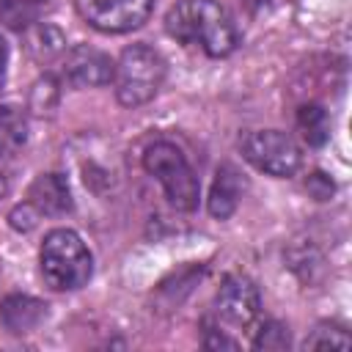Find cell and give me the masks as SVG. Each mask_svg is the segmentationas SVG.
<instances>
[{
	"label": "cell",
	"mask_w": 352,
	"mask_h": 352,
	"mask_svg": "<svg viewBox=\"0 0 352 352\" xmlns=\"http://www.w3.org/2000/svg\"><path fill=\"white\" fill-rule=\"evenodd\" d=\"M66 47V38L52 25H33L28 30V50L36 60H50Z\"/></svg>",
	"instance_id": "obj_14"
},
{
	"label": "cell",
	"mask_w": 352,
	"mask_h": 352,
	"mask_svg": "<svg viewBox=\"0 0 352 352\" xmlns=\"http://www.w3.org/2000/svg\"><path fill=\"white\" fill-rule=\"evenodd\" d=\"M308 190H311V195H314L316 201H324V198H330V192H333V182H330L324 173H314V176L308 179Z\"/></svg>",
	"instance_id": "obj_19"
},
{
	"label": "cell",
	"mask_w": 352,
	"mask_h": 352,
	"mask_svg": "<svg viewBox=\"0 0 352 352\" xmlns=\"http://www.w3.org/2000/svg\"><path fill=\"white\" fill-rule=\"evenodd\" d=\"M38 270L50 289L74 292L91 280L94 258L85 242L72 228H52L38 250Z\"/></svg>",
	"instance_id": "obj_2"
},
{
	"label": "cell",
	"mask_w": 352,
	"mask_h": 352,
	"mask_svg": "<svg viewBox=\"0 0 352 352\" xmlns=\"http://www.w3.org/2000/svg\"><path fill=\"white\" fill-rule=\"evenodd\" d=\"M6 190H8V184H6V176H3V173H0V198H3V195H6Z\"/></svg>",
	"instance_id": "obj_21"
},
{
	"label": "cell",
	"mask_w": 352,
	"mask_h": 352,
	"mask_svg": "<svg viewBox=\"0 0 352 352\" xmlns=\"http://www.w3.org/2000/svg\"><path fill=\"white\" fill-rule=\"evenodd\" d=\"M289 330L280 322H264L253 338V349H286Z\"/></svg>",
	"instance_id": "obj_17"
},
{
	"label": "cell",
	"mask_w": 352,
	"mask_h": 352,
	"mask_svg": "<svg viewBox=\"0 0 352 352\" xmlns=\"http://www.w3.org/2000/svg\"><path fill=\"white\" fill-rule=\"evenodd\" d=\"M242 190H245V179L239 176V170L234 165H220L212 182V192H209V214L217 220L231 217L239 206Z\"/></svg>",
	"instance_id": "obj_11"
},
{
	"label": "cell",
	"mask_w": 352,
	"mask_h": 352,
	"mask_svg": "<svg viewBox=\"0 0 352 352\" xmlns=\"http://www.w3.org/2000/svg\"><path fill=\"white\" fill-rule=\"evenodd\" d=\"M261 314V294L248 275H228L214 294V316L231 327H248Z\"/></svg>",
	"instance_id": "obj_7"
},
{
	"label": "cell",
	"mask_w": 352,
	"mask_h": 352,
	"mask_svg": "<svg viewBox=\"0 0 352 352\" xmlns=\"http://www.w3.org/2000/svg\"><path fill=\"white\" fill-rule=\"evenodd\" d=\"M44 6H47V0H0V16L11 28L22 30L36 22V16L41 14Z\"/></svg>",
	"instance_id": "obj_15"
},
{
	"label": "cell",
	"mask_w": 352,
	"mask_h": 352,
	"mask_svg": "<svg viewBox=\"0 0 352 352\" xmlns=\"http://www.w3.org/2000/svg\"><path fill=\"white\" fill-rule=\"evenodd\" d=\"M297 126L308 146H324L330 138V118L322 104H302L297 110Z\"/></svg>",
	"instance_id": "obj_13"
},
{
	"label": "cell",
	"mask_w": 352,
	"mask_h": 352,
	"mask_svg": "<svg viewBox=\"0 0 352 352\" xmlns=\"http://www.w3.org/2000/svg\"><path fill=\"white\" fill-rule=\"evenodd\" d=\"M116 74V63L107 52L91 47V44H77L66 52L63 60V77L74 88H99L107 85Z\"/></svg>",
	"instance_id": "obj_8"
},
{
	"label": "cell",
	"mask_w": 352,
	"mask_h": 352,
	"mask_svg": "<svg viewBox=\"0 0 352 352\" xmlns=\"http://www.w3.org/2000/svg\"><path fill=\"white\" fill-rule=\"evenodd\" d=\"M6 58H8V44H6V38L0 36V82H3V66H6Z\"/></svg>",
	"instance_id": "obj_20"
},
{
	"label": "cell",
	"mask_w": 352,
	"mask_h": 352,
	"mask_svg": "<svg viewBox=\"0 0 352 352\" xmlns=\"http://www.w3.org/2000/svg\"><path fill=\"white\" fill-rule=\"evenodd\" d=\"M143 168L148 176H154L162 184L170 206H176L179 212H192L198 206L201 184L179 146H173L168 140L151 143L143 151Z\"/></svg>",
	"instance_id": "obj_4"
},
{
	"label": "cell",
	"mask_w": 352,
	"mask_h": 352,
	"mask_svg": "<svg viewBox=\"0 0 352 352\" xmlns=\"http://www.w3.org/2000/svg\"><path fill=\"white\" fill-rule=\"evenodd\" d=\"M154 0H77L80 16L102 33H129L151 16Z\"/></svg>",
	"instance_id": "obj_6"
},
{
	"label": "cell",
	"mask_w": 352,
	"mask_h": 352,
	"mask_svg": "<svg viewBox=\"0 0 352 352\" xmlns=\"http://www.w3.org/2000/svg\"><path fill=\"white\" fill-rule=\"evenodd\" d=\"M165 30L182 44L201 47L209 58H226L239 44L236 25L217 0H176L165 16Z\"/></svg>",
	"instance_id": "obj_1"
},
{
	"label": "cell",
	"mask_w": 352,
	"mask_h": 352,
	"mask_svg": "<svg viewBox=\"0 0 352 352\" xmlns=\"http://www.w3.org/2000/svg\"><path fill=\"white\" fill-rule=\"evenodd\" d=\"M165 58L148 44H132L116 63V99L124 107H140L157 96L165 80Z\"/></svg>",
	"instance_id": "obj_3"
},
{
	"label": "cell",
	"mask_w": 352,
	"mask_h": 352,
	"mask_svg": "<svg viewBox=\"0 0 352 352\" xmlns=\"http://www.w3.org/2000/svg\"><path fill=\"white\" fill-rule=\"evenodd\" d=\"M44 319H47V302L30 294H8L0 302V324L14 336L33 333Z\"/></svg>",
	"instance_id": "obj_10"
},
{
	"label": "cell",
	"mask_w": 352,
	"mask_h": 352,
	"mask_svg": "<svg viewBox=\"0 0 352 352\" xmlns=\"http://www.w3.org/2000/svg\"><path fill=\"white\" fill-rule=\"evenodd\" d=\"M305 349H349L352 341L346 336V330L336 327V324H319L302 344Z\"/></svg>",
	"instance_id": "obj_16"
},
{
	"label": "cell",
	"mask_w": 352,
	"mask_h": 352,
	"mask_svg": "<svg viewBox=\"0 0 352 352\" xmlns=\"http://www.w3.org/2000/svg\"><path fill=\"white\" fill-rule=\"evenodd\" d=\"M204 346L206 349H236L239 344L234 338H228L220 324H206V338H204Z\"/></svg>",
	"instance_id": "obj_18"
},
{
	"label": "cell",
	"mask_w": 352,
	"mask_h": 352,
	"mask_svg": "<svg viewBox=\"0 0 352 352\" xmlns=\"http://www.w3.org/2000/svg\"><path fill=\"white\" fill-rule=\"evenodd\" d=\"M28 143V116L16 104H0V157H14Z\"/></svg>",
	"instance_id": "obj_12"
},
{
	"label": "cell",
	"mask_w": 352,
	"mask_h": 352,
	"mask_svg": "<svg viewBox=\"0 0 352 352\" xmlns=\"http://www.w3.org/2000/svg\"><path fill=\"white\" fill-rule=\"evenodd\" d=\"M242 157L267 176H294L302 165L300 146L278 129H253L242 138Z\"/></svg>",
	"instance_id": "obj_5"
},
{
	"label": "cell",
	"mask_w": 352,
	"mask_h": 352,
	"mask_svg": "<svg viewBox=\"0 0 352 352\" xmlns=\"http://www.w3.org/2000/svg\"><path fill=\"white\" fill-rule=\"evenodd\" d=\"M28 204L47 217H60L72 209V190L63 173H41L28 190Z\"/></svg>",
	"instance_id": "obj_9"
}]
</instances>
